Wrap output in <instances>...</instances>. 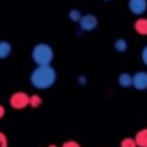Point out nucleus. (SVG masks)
Masks as SVG:
<instances>
[{"label":"nucleus","mask_w":147,"mask_h":147,"mask_svg":"<svg viewBox=\"0 0 147 147\" xmlns=\"http://www.w3.org/2000/svg\"><path fill=\"white\" fill-rule=\"evenodd\" d=\"M30 82L35 89H50L56 82V70L51 65H36V68L31 72Z\"/></svg>","instance_id":"f257e3e1"},{"label":"nucleus","mask_w":147,"mask_h":147,"mask_svg":"<svg viewBox=\"0 0 147 147\" xmlns=\"http://www.w3.org/2000/svg\"><path fill=\"white\" fill-rule=\"evenodd\" d=\"M31 57L36 65H51L53 60V50L47 43H38L31 51Z\"/></svg>","instance_id":"f03ea898"},{"label":"nucleus","mask_w":147,"mask_h":147,"mask_svg":"<svg viewBox=\"0 0 147 147\" xmlns=\"http://www.w3.org/2000/svg\"><path fill=\"white\" fill-rule=\"evenodd\" d=\"M29 100H30V96H29L26 92L22 91H17L14 92L13 95L9 99V103H11L12 108L14 109H24L29 106Z\"/></svg>","instance_id":"7ed1b4c3"},{"label":"nucleus","mask_w":147,"mask_h":147,"mask_svg":"<svg viewBox=\"0 0 147 147\" xmlns=\"http://www.w3.org/2000/svg\"><path fill=\"white\" fill-rule=\"evenodd\" d=\"M80 26L83 31H91L98 26V18L94 14H85L80 20Z\"/></svg>","instance_id":"20e7f679"},{"label":"nucleus","mask_w":147,"mask_h":147,"mask_svg":"<svg viewBox=\"0 0 147 147\" xmlns=\"http://www.w3.org/2000/svg\"><path fill=\"white\" fill-rule=\"evenodd\" d=\"M133 87H136L137 90H143L147 89V73L146 72H137L133 76Z\"/></svg>","instance_id":"39448f33"},{"label":"nucleus","mask_w":147,"mask_h":147,"mask_svg":"<svg viewBox=\"0 0 147 147\" xmlns=\"http://www.w3.org/2000/svg\"><path fill=\"white\" fill-rule=\"evenodd\" d=\"M129 9L133 14H143L147 9V0H129Z\"/></svg>","instance_id":"423d86ee"},{"label":"nucleus","mask_w":147,"mask_h":147,"mask_svg":"<svg viewBox=\"0 0 147 147\" xmlns=\"http://www.w3.org/2000/svg\"><path fill=\"white\" fill-rule=\"evenodd\" d=\"M137 147H147V128L141 129L134 137Z\"/></svg>","instance_id":"0eeeda50"},{"label":"nucleus","mask_w":147,"mask_h":147,"mask_svg":"<svg viewBox=\"0 0 147 147\" xmlns=\"http://www.w3.org/2000/svg\"><path fill=\"white\" fill-rule=\"evenodd\" d=\"M119 83L120 86L124 89H128L133 85V76H130L129 73H121L119 76Z\"/></svg>","instance_id":"6e6552de"},{"label":"nucleus","mask_w":147,"mask_h":147,"mask_svg":"<svg viewBox=\"0 0 147 147\" xmlns=\"http://www.w3.org/2000/svg\"><path fill=\"white\" fill-rule=\"evenodd\" d=\"M134 29L141 35H147V18H138L134 24Z\"/></svg>","instance_id":"1a4fd4ad"},{"label":"nucleus","mask_w":147,"mask_h":147,"mask_svg":"<svg viewBox=\"0 0 147 147\" xmlns=\"http://www.w3.org/2000/svg\"><path fill=\"white\" fill-rule=\"evenodd\" d=\"M12 52V46L7 40H0V59H7Z\"/></svg>","instance_id":"9d476101"},{"label":"nucleus","mask_w":147,"mask_h":147,"mask_svg":"<svg viewBox=\"0 0 147 147\" xmlns=\"http://www.w3.org/2000/svg\"><path fill=\"white\" fill-rule=\"evenodd\" d=\"M115 48H116V51H119V52H124V51L128 50V42L122 38L117 39V40L115 42Z\"/></svg>","instance_id":"9b49d317"},{"label":"nucleus","mask_w":147,"mask_h":147,"mask_svg":"<svg viewBox=\"0 0 147 147\" xmlns=\"http://www.w3.org/2000/svg\"><path fill=\"white\" fill-rule=\"evenodd\" d=\"M42 98L39 96V95H33V96H30V100H29V106H31L33 108H38L39 106L42 104Z\"/></svg>","instance_id":"f8f14e48"},{"label":"nucleus","mask_w":147,"mask_h":147,"mask_svg":"<svg viewBox=\"0 0 147 147\" xmlns=\"http://www.w3.org/2000/svg\"><path fill=\"white\" fill-rule=\"evenodd\" d=\"M81 17H82V14H81V12L78 11V9H72V11L69 12V18L73 22H80Z\"/></svg>","instance_id":"ddd939ff"},{"label":"nucleus","mask_w":147,"mask_h":147,"mask_svg":"<svg viewBox=\"0 0 147 147\" xmlns=\"http://www.w3.org/2000/svg\"><path fill=\"white\" fill-rule=\"evenodd\" d=\"M120 147H137L134 138H124L120 143Z\"/></svg>","instance_id":"4468645a"},{"label":"nucleus","mask_w":147,"mask_h":147,"mask_svg":"<svg viewBox=\"0 0 147 147\" xmlns=\"http://www.w3.org/2000/svg\"><path fill=\"white\" fill-rule=\"evenodd\" d=\"M0 147H8V139H7L5 134L0 131Z\"/></svg>","instance_id":"2eb2a0df"},{"label":"nucleus","mask_w":147,"mask_h":147,"mask_svg":"<svg viewBox=\"0 0 147 147\" xmlns=\"http://www.w3.org/2000/svg\"><path fill=\"white\" fill-rule=\"evenodd\" d=\"M61 147H81V144L78 143V142L76 141H67L63 143V146Z\"/></svg>","instance_id":"dca6fc26"},{"label":"nucleus","mask_w":147,"mask_h":147,"mask_svg":"<svg viewBox=\"0 0 147 147\" xmlns=\"http://www.w3.org/2000/svg\"><path fill=\"white\" fill-rule=\"evenodd\" d=\"M142 61H143L144 65L147 67V46L142 50Z\"/></svg>","instance_id":"f3484780"},{"label":"nucleus","mask_w":147,"mask_h":147,"mask_svg":"<svg viewBox=\"0 0 147 147\" xmlns=\"http://www.w3.org/2000/svg\"><path fill=\"white\" fill-rule=\"evenodd\" d=\"M4 115H5V108H4V107L0 104V119H3Z\"/></svg>","instance_id":"a211bd4d"},{"label":"nucleus","mask_w":147,"mask_h":147,"mask_svg":"<svg viewBox=\"0 0 147 147\" xmlns=\"http://www.w3.org/2000/svg\"><path fill=\"white\" fill-rule=\"evenodd\" d=\"M80 83H81V85H85V83H86V78H85V77H80Z\"/></svg>","instance_id":"6ab92c4d"},{"label":"nucleus","mask_w":147,"mask_h":147,"mask_svg":"<svg viewBox=\"0 0 147 147\" xmlns=\"http://www.w3.org/2000/svg\"><path fill=\"white\" fill-rule=\"evenodd\" d=\"M48 147H59V146H56V144H50Z\"/></svg>","instance_id":"aec40b11"},{"label":"nucleus","mask_w":147,"mask_h":147,"mask_svg":"<svg viewBox=\"0 0 147 147\" xmlns=\"http://www.w3.org/2000/svg\"><path fill=\"white\" fill-rule=\"evenodd\" d=\"M104 1H109V0H104Z\"/></svg>","instance_id":"412c9836"}]
</instances>
